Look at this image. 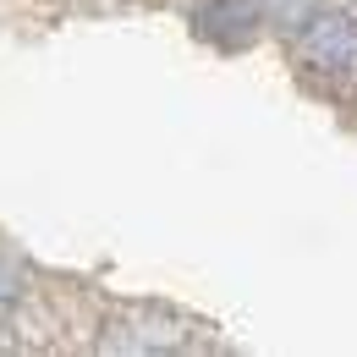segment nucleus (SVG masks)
<instances>
[{
    "label": "nucleus",
    "instance_id": "nucleus-1",
    "mask_svg": "<svg viewBox=\"0 0 357 357\" xmlns=\"http://www.w3.org/2000/svg\"><path fill=\"white\" fill-rule=\"evenodd\" d=\"M297 55L319 77H335V83L357 77V17L319 6L308 22L297 28Z\"/></svg>",
    "mask_w": 357,
    "mask_h": 357
},
{
    "label": "nucleus",
    "instance_id": "nucleus-2",
    "mask_svg": "<svg viewBox=\"0 0 357 357\" xmlns=\"http://www.w3.org/2000/svg\"><path fill=\"white\" fill-rule=\"evenodd\" d=\"M192 22H198V33L215 39V45H248L253 28L264 22V11H259V0H204V6L192 11Z\"/></svg>",
    "mask_w": 357,
    "mask_h": 357
},
{
    "label": "nucleus",
    "instance_id": "nucleus-3",
    "mask_svg": "<svg viewBox=\"0 0 357 357\" xmlns=\"http://www.w3.org/2000/svg\"><path fill=\"white\" fill-rule=\"evenodd\" d=\"M259 11H264V22H280V28H303L313 11H319V0H259Z\"/></svg>",
    "mask_w": 357,
    "mask_h": 357
},
{
    "label": "nucleus",
    "instance_id": "nucleus-4",
    "mask_svg": "<svg viewBox=\"0 0 357 357\" xmlns=\"http://www.w3.org/2000/svg\"><path fill=\"white\" fill-rule=\"evenodd\" d=\"M11 303V275H0V308Z\"/></svg>",
    "mask_w": 357,
    "mask_h": 357
}]
</instances>
